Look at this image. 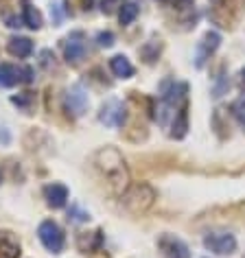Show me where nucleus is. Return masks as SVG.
Masks as SVG:
<instances>
[{"label":"nucleus","mask_w":245,"mask_h":258,"mask_svg":"<svg viewBox=\"0 0 245 258\" xmlns=\"http://www.w3.org/2000/svg\"><path fill=\"white\" fill-rule=\"evenodd\" d=\"M120 204L132 215H143L156 204V190L149 184H134L120 195Z\"/></svg>","instance_id":"obj_2"},{"label":"nucleus","mask_w":245,"mask_h":258,"mask_svg":"<svg viewBox=\"0 0 245 258\" xmlns=\"http://www.w3.org/2000/svg\"><path fill=\"white\" fill-rule=\"evenodd\" d=\"M53 11H55V22L59 24L62 22V5H53Z\"/></svg>","instance_id":"obj_27"},{"label":"nucleus","mask_w":245,"mask_h":258,"mask_svg":"<svg viewBox=\"0 0 245 258\" xmlns=\"http://www.w3.org/2000/svg\"><path fill=\"white\" fill-rule=\"evenodd\" d=\"M42 66L44 68H55V55L50 50H42Z\"/></svg>","instance_id":"obj_24"},{"label":"nucleus","mask_w":245,"mask_h":258,"mask_svg":"<svg viewBox=\"0 0 245 258\" xmlns=\"http://www.w3.org/2000/svg\"><path fill=\"white\" fill-rule=\"evenodd\" d=\"M37 236H40L44 247H46L48 251H53V254H59V251L64 249V243H66L64 230L55 221H50V219H46V221L40 223V228H37Z\"/></svg>","instance_id":"obj_3"},{"label":"nucleus","mask_w":245,"mask_h":258,"mask_svg":"<svg viewBox=\"0 0 245 258\" xmlns=\"http://www.w3.org/2000/svg\"><path fill=\"white\" fill-rule=\"evenodd\" d=\"M186 132H189V107L186 103L175 112V118H173V125H171V138H184Z\"/></svg>","instance_id":"obj_14"},{"label":"nucleus","mask_w":245,"mask_h":258,"mask_svg":"<svg viewBox=\"0 0 245 258\" xmlns=\"http://www.w3.org/2000/svg\"><path fill=\"white\" fill-rule=\"evenodd\" d=\"M219 44H221V35H219L217 31H208V33L204 35V40L199 42V46H197V57H195V66L197 68L204 66L206 59H208V57L219 48Z\"/></svg>","instance_id":"obj_10"},{"label":"nucleus","mask_w":245,"mask_h":258,"mask_svg":"<svg viewBox=\"0 0 245 258\" xmlns=\"http://www.w3.org/2000/svg\"><path fill=\"white\" fill-rule=\"evenodd\" d=\"M31 81H33V68L16 66V63H0V86L3 88H14Z\"/></svg>","instance_id":"obj_4"},{"label":"nucleus","mask_w":245,"mask_h":258,"mask_svg":"<svg viewBox=\"0 0 245 258\" xmlns=\"http://www.w3.org/2000/svg\"><path fill=\"white\" fill-rule=\"evenodd\" d=\"M101 9H103V14H112L114 0H103V3H101Z\"/></svg>","instance_id":"obj_26"},{"label":"nucleus","mask_w":245,"mask_h":258,"mask_svg":"<svg viewBox=\"0 0 245 258\" xmlns=\"http://www.w3.org/2000/svg\"><path fill=\"white\" fill-rule=\"evenodd\" d=\"M96 42H99V46H103V48L114 46V33L112 31H101V33L96 35Z\"/></svg>","instance_id":"obj_22"},{"label":"nucleus","mask_w":245,"mask_h":258,"mask_svg":"<svg viewBox=\"0 0 245 258\" xmlns=\"http://www.w3.org/2000/svg\"><path fill=\"white\" fill-rule=\"evenodd\" d=\"M109 68H112L114 77H118V79H130V77H134V66L125 55L112 57V59H109Z\"/></svg>","instance_id":"obj_15"},{"label":"nucleus","mask_w":245,"mask_h":258,"mask_svg":"<svg viewBox=\"0 0 245 258\" xmlns=\"http://www.w3.org/2000/svg\"><path fill=\"white\" fill-rule=\"evenodd\" d=\"M125 118H127V109H125V105H122V101L109 99L101 105L99 120L105 127H122L125 125Z\"/></svg>","instance_id":"obj_5"},{"label":"nucleus","mask_w":245,"mask_h":258,"mask_svg":"<svg viewBox=\"0 0 245 258\" xmlns=\"http://www.w3.org/2000/svg\"><path fill=\"white\" fill-rule=\"evenodd\" d=\"M68 219H73L75 223H83V221H88L90 219V215L88 212H83V210H79L77 206H73V208L68 210Z\"/></svg>","instance_id":"obj_23"},{"label":"nucleus","mask_w":245,"mask_h":258,"mask_svg":"<svg viewBox=\"0 0 245 258\" xmlns=\"http://www.w3.org/2000/svg\"><path fill=\"white\" fill-rule=\"evenodd\" d=\"M241 88L245 90V68L241 70Z\"/></svg>","instance_id":"obj_29"},{"label":"nucleus","mask_w":245,"mask_h":258,"mask_svg":"<svg viewBox=\"0 0 245 258\" xmlns=\"http://www.w3.org/2000/svg\"><path fill=\"white\" fill-rule=\"evenodd\" d=\"M81 3H83V9H92V5H94V0H81Z\"/></svg>","instance_id":"obj_28"},{"label":"nucleus","mask_w":245,"mask_h":258,"mask_svg":"<svg viewBox=\"0 0 245 258\" xmlns=\"http://www.w3.org/2000/svg\"><path fill=\"white\" fill-rule=\"evenodd\" d=\"M230 112L234 114V118L241 122V125H245V96L232 103V109H230Z\"/></svg>","instance_id":"obj_21"},{"label":"nucleus","mask_w":245,"mask_h":258,"mask_svg":"<svg viewBox=\"0 0 245 258\" xmlns=\"http://www.w3.org/2000/svg\"><path fill=\"white\" fill-rule=\"evenodd\" d=\"M0 258H20V243L7 230H0Z\"/></svg>","instance_id":"obj_12"},{"label":"nucleus","mask_w":245,"mask_h":258,"mask_svg":"<svg viewBox=\"0 0 245 258\" xmlns=\"http://www.w3.org/2000/svg\"><path fill=\"white\" fill-rule=\"evenodd\" d=\"M44 199L50 208H64L68 202V188L64 184H48L44 186Z\"/></svg>","instance_id":"obj_11"},{"label":"nucleus","mask_w":245,"mask_h":258,"mask_svg":"<svg viewBox=\"0 0 245 258\" xmlns=\"http://www.w3.org/2000/svg\"><path fill=\"white\" fill-rule=\"evenodd\" d=\"M162 3H164V0H162Z\"/></svg>","instance_id":"obj_30"},{"label":"nucleus","mask_w":245,"mask_h":258,"mask_svg":"<svg viewBox=\"0 0 245 258\" xmlns=\"http://www.w3.org/2000/svg\"><path fill=\"white\" fill-rule=\"evenodd\" d=\"M22 22H24V20H20V18H16V16L7 18V27H11V29H18V27H22Z\"/></svg>","instance_id":"obj_25"},{"label":"nucleus","mask_w":245,"mask_h":258,"mask_svg":"<svg viewBox=\"0 0 245 258\" xmlns=\"http://www.w3.org/2000/svg\"><path fill=\"white\" fill-rule=\"evenodd\" d=\"M77 245H79V249L83 251V254L101 249V245H103V232L96 230V232H92V234H79V238H77Z\"/></svg>","instance_id":"obj_16"},{"label":"nucleus","mask_w":245,"mask_h":258,"mask_svg":"<svg viewBox=\"0 0 245 258\" xmlns=\"http://www.w3.org/2000/svg\"><path fill=\"white\" fill-rule=\"evenodd\" d=\"M204 247L215 251V254H232L236 249V238L230 232H212V234L204 236Z\"/></svg>","instance_id":"obj_7"},{"label":"nucleus","mask_w":245,"mask_h":258,"mask_svg":"<svg viewBox=\"0 0 245 258\" xmlns=\"http://www.w3.org/2000/svg\"><path fill=\"white\" fill-rule=\"evenodd\" d=\"M158 247L166 258H191V249L182 238L173 234H162L158 238Z\"/></svg>","instance_id":"obj_9"},{"label":"nucleus","mask_w":245,"mask_h":258,"mask_svg":"<svg viewBox=\"0 0 245 258\" xmlns=\"http://www.w3.org/2000/svg\"><path fill=\"white\" fill-rule=\"evenodd\" d=\"M7 50H9V55L24 59V57H29L31 53H33V42H31L29 37L14 35V37H11V40L7 42Z\"/></svg>","instance_id":"obj_13"},{"label":"nucleus","mask_w":245,"mask_h":258,"mask_svg":"<svg viewBox=\"0 0 245 258\" xmlns=\"http://www.w3.org/2000/svg\"><path fill=\"white\" fill-rule=\"evenodd\" d=\"M86 53H88V44H86L83 33L81 31L70 33L66 44H64V57H66V61L73 63V66H77V63H81V59L86 57Z\"/></svg>","instance_id":"obj_8"},{"label":"nucleus","mask_w":245,"mask_h":258,"mask_svg":"<svg viewBox=\"0 0 245 258\" xmlns=\"http://www.w3.org/2000/svg\"><path fill=\"white\" fill-rule=\"evenodd\" d=\"M94 166L96 171L101 173L103 179H107L109 188L114 192H120L122 188L127 186V166H125V160L116 149L112 147H105V149H101L99 153L94 156Z\"/></svg>","instance_id":"obj_1"},{"label":"nucleus","mask_w":245,"mask_h":258,"mask_svg":"<svg viewBox=\"0 0 245 258\" xmlns=\"http://www.w3.org/2000/svg\"><path fill=\"white\" fill-rule=\"evenodd\" d=\"M160 50H162V44H160V40H149L143 48H140V55H143V59L147 63H153V61L158 59Z\"/></svg>","instance_id":"obj_18"},{"label":"nucleus","mask_w":245,"mask_h":258,"mask_svg":"<svg viewBox=\"0 0 245 258\" xmlns=\"http://www.w3.org/2000/svg\"><path fill=\"white\" fill-rule=\"evenodd\" d=\"M136 16H138V7H136V3H125L120 7L118 11V20L122 27H127V24H132L134 20H136Z\"/></svg>","instance_id":"obj_19"},{"label":"nucleus","mask_w":245,"mask_h":258,"mask_svg":"<svg viewBox=\"0 0 245 258\" xmlns=\"http://www.w3.org/2000/svg\"><path fill=\"white\" fill-rule=\"evenodd\" d=\"M11 103L18 105L20 109H24V112H31V105L35 103V94L33 92H22L18 96H11Z\"/></svg>","instance_id":"obj_20"},{"label":"nucleus","mask_w":245,"mask_h":258,"mask_svg":"<svg viewBox=\"0 0 245 258\" xmlns=\"http://www.w3.org/2000/svg\"><path fill=\"white\" fill-rule=\"evenodd\" d=\"M90 105L88 101V92L83 90V86H73L66 92V99H64V107H66V112L73 116V118H79V116L86 114V109Z\"/></svg>","instance_id":"obj_6"},{"label":"nucleus","mask_w":245,"mask_h":258,"mask_svg":"<svg viewBox=\"0 0 245 258\" xmlns=\"http://www.w3.org/2000/svg\"><path fill=\"white\" fill-rule=\"evenodd\" d=\"M22 11H24V18H22V20H24V24H27L29 29L37 31V29L42 27V14L33 7V5L29 3V0H24V3H22Z\"/></svg>","instance_id":"obj_17"}]
</instances>
